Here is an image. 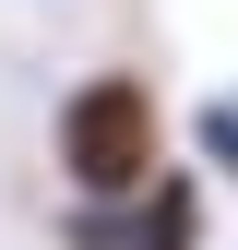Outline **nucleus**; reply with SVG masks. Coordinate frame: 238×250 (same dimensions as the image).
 <instances>
[{
    "mask_svg": "<svg viewBox=\"0 0 238 250\" xmlns=\"http://www.w3.org/2000/svg\"><path fill=\"white\" fill-rule=\"evenodd\" d=\"M191 131H202V167H215V179H238V96H202V119H191Z\"/></svg>",
    "mask_w": 238,
    "mask_h": 250,
    "instance_id": "7ed1b4c3",
    "label": "nucleus"
},
{
    "mask_svg": "<svg viewBox=\"0 0 238 250\" xmlns=\"http://www.w3.org/2000/svg\"><path fill=\"white\" fill-rule=\"evenodd\" d=\"M48 155L72 179V203H131L143 179L167 167V119H155V83L143 72H83L48 119Z\"/></svg>",
    "mask_w": 238,
    "mask_h": 250,
    "instance_id": "f257e3e1",
    "label": "nucleus"
},
{
    "mask_svg": "<svg viewBox=\"0 0 238 250\" xmlns=\"http://www.w3.org/2000/svg\"><path fill=\"white\" fill-rule=\"evenodd\" d=\"M202 227H215V191H202L191 167H155L119 203V250H202Z\"/></svg>",
    "mask_w": 238,
    "mask_h": 250,
    "instance_id": "f03ea898",
    "label": "nucleus"
}]
</instances>
